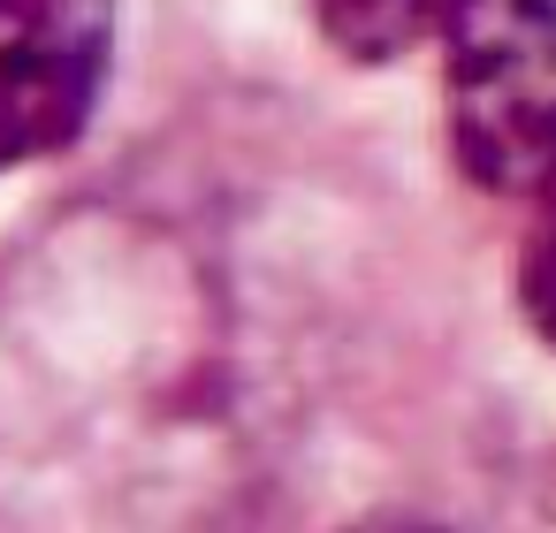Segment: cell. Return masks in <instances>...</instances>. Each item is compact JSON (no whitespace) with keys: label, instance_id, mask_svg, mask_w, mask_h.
Here are the masks:
<instances>
[{"label":"cell","instance_id":"obj_4","mask_svg":"<svg viewBox=\"0 0 556 533\" xmlns=\"http://www.w3.org/2000/svg\"><path fill=\"white\" fill-rule=\"evenodd\" d=\"M518 305H526L533 335L556 351V183L533 199V221L518 244Z\"/></svg>","mask_w":556,"mask_h":533},{"label":"cell","instance_id":"obj_2","mask_svg":"<svg viewBox=\"0 0 556 533\" xmlns=\"http://www.w3.org/2000/svg\"><path fill=\"white\" fill-rule=\"evenodd\" d=\"M115 0H0V168L62 153L108 85Z\"/></svg>","mask_w":556,"mask_h":533},{"label":"cell","instance_id":"obj_3","mask_svg":"<svg viewBox=\"0 0 556 533\" xmlns=\"http://www.w3.org/2000/svg\"><path fill=\"white\" fill-rule=\"evenodd\" d=\"M457 0H313L320 39L351 62H396L419 39H442Z\"/></svg>","mask_w":556,"mask_h":533},{"label":"cell","instance_id":"obj_1","mask_svg":"<svg viewBox=\"0 0 556 533\" xmlns=\"http://www.w3.org/2000/svg\"><path fill=\"white\" fill-rule=\"evenodd\" d=\"M442 115L480 191L533 206L556 183V0H457L442 24Z\"/></svg>","mask_w":556,"mask_h":533},{"label":"cell","instance_id":"obj_5","mask_svg":"<svg viewBox=\"0 0 556 533\" xmlns=\"http://www.w3.org/2000/svg\"><path fill=\"white\" fill-rule=\"evenodd\" d=\"M351 533H442V525H412V518H374V525H351Z\"/></svg>","mask_w":556,"mask_h":533}]
</instances>
